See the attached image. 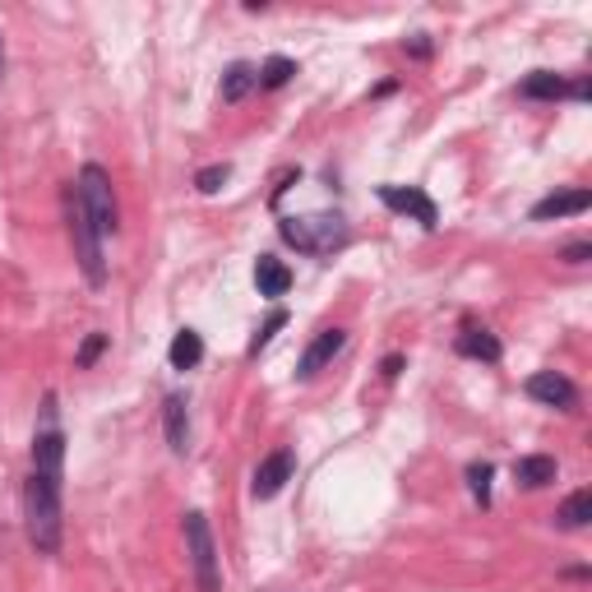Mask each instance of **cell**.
<instances>
[{
  "instance_id": "6da1fadb",
  "label": "cell",
  "mask_w": 592,
  "mask_h": 592,
  "mask_svg": "<svg viewBox=\"0 0 592 592\" xmlns=\"http://www.w3.org/2000/svg\"><path fill=\"white\" fill-rule=\"evenodd\" d=\"M60 481H65V431L56 422V393L42 403V426L33 435V472L24 487V518L29 541L42 556L60 551Z\"/></svg>"
},
{
  "instance_id": "7a4b0ae2",
  "label": "cell",
  "mask_w": 592,
  "mask_h": 592,
  "mask_svg": "<svg viewBox=\"0 0 592 592\" xmlns=\"http://www.w3.org/2000/svg\"><path fill=\"white\" fill-rule=\"evenodd\" d=\"M278 236L288 241V246H297V255L324 259V255H334L353 241V227H347L343 213H305V217H282Z\"/></svg>"
},
{
  "instance_id": "3957f363",
  "label": "cell",
  "mask_w": 592,
  "mask_h": 592,
  "mask_svg": "<svg viewBox=\"0 0 592 592\" xmlns=\"http://www.w3.org/2000/svg\"><path fill=\"white\" fill-rule=\"evenodd\" d=\"M65 217H70V236H75V259H79V269H83V278H89V288H102L107 282V255H102V232L93 227V217L83 213V204H79V194H75V186L65 190Z\"/></svg>"
},
{
  "instance_id": "277c9868",
  "label": "cell",
  "mask_w": 592,
  "mask_h": 592,
  "mask_svg": "<svg viewBox=\"0 0 592 592\" xmlns=\"http://www.w3.org/2000/svg\"><path fill=\"white\" fill-rule=\"evenodd\" d=\"M75 194H79V204L83 213L93 217V227L102 236H116V190H112V177L98 167V163H83L79 167V177H75Z\"/></svg>"
},
{
  "instance_id": "5b68a950",
  "label": "cell",
  "mask_w": 592,
  "mask_h": 592,
  "mask_svg": "<svg viewBox=\"0 0 592 592\" xmlns=\"http://www.w3.org/2000/svg\"><path fill=\"white\" fill-rule=\"evenodd\" d=\"M186 556L194 569V583L200 592H223V569H217V546H213V528L200 510L186 514Z\"/></svg>"
},
{
  "instance_id": "8992f818",
  "label": "cell",
  "mask_w": 592,
  "mask_h": 592,
  "mask_svg": "<svg viewBox=\"0 0 592 592\" xmlns=\"http://www.w3.org/2000/svg\"><path fill=\"white\" fill-rule=\"evenodd\" d=\"M380 204L393 209V213H403V217H412V223H422L426 232L440 223V209H435V200L422 186H380Z\"/></svg>"
},
{
  "instance_id": "52a82bcc",
  "label": "cell",
  "mask_w": 592,
  "mask_h": 592,
  "mask_svg": "<svg viewBox=\"0 0 592 592\" xmlns=\"http://www.w3.org/2000/svg\"><path fill=\"white\" fill-rule=\"evenodd\" d=\"M292 472H297V454H292V449H273L269 458H259L255 481H250L255 500H273V495L292 481Z\"/></svg>"
},
{
  "instance_id": "ba28073f",
  "label": "cell",
  "mask_w": 592,
  "mask_h": 592,
  "mask_svg": "<svg viewBox=\"0 0 592 592\" xmlns=\"http://www.w3.org/2000/svg\"><path fill=\"white\" fill-rule=\"evenodd\" d=\"M528 399L556 407V412H574L579 389H574V380H565L560 370H537V376H528Z\"/></svg>"
},
{
  "instance_id": "9c48e42d",
  "label": "cell",
  "mask_w": 592,
  "mask_h": 592,
  "mask_svg": "<svg viewBox=\"0 0 592 592\" xmlns=\"http://www.w3.org/2000/svg\"><path fill=\"white\" fill-rule=\"evenodd\" d=\"M343 343H347V334H343V328H320V334H315V343L305 347V353H301V361H297V376H301V380L320 376V370H324L328 361H334V357L343 353Z\"/></svg>"
},
{
  "instance_id": "30bf717a",
  "label": "cell",
  "mask_w": 592,
  "mask_h": 592,
  "mask_svg": "<svg viewBox=\"0 0 592 592\" xmlns=\"http://www.w3.org/2000/svg\"><path fill=\"white\" fill-rule=\"evenodd\" d=\"M592 209V190L574 186V190H556L546 200L533 204V223H551V217H574V213H588Z\"/></svg>"
},
{
  "instance_id": "8fae6325",
  "label": "cell",
  "mask_w": 592,
  "mask_h": 592,
  "mask_svg": "<svg viewBox=\"0 0 592 592\" xmlns=\"http://www.w3.org/2000/svg\"><path fill=\"white\" fill-rule=\"evenodd\" d=\"M163 431H167L171 454L190 449V403H186V393H167L163 399Z\"/></svg>"
},
{
  "instance_id": "7c38bea8",
  "label": "cell",
  "mask_w": 592,
  "mask_h": 592,
  "mask_svg": "<svg viewBox=\"0 0 592 592\" xmlns=\"http://www.w3.org/2000/svg\"><path fill=\"white\" fill-rule=\"evenodd\" d=\"M255 288H259V297H288V288H292V269L282 265V259H273V255H259L255 259Z\"/></svg>"
},
{
  "instance_id": "4fadbf2b",
  "label": "cell",
  "mask_w": 592,
  "mask_h": 592,
  "mask_svg": "<svg viewBox=\"0 0 592 592\" xmlns=\"http://www.w3.org/2000/svg\"><path fill=\"white\" fill-rule=\"evenodd\" d=\"M458 353L472 357V361H487V366H495V361L504 357V347H500V338L491 334V328H477V324H468L463 334H458Z\"/></svg>"
},
{
  "instance_id": "5bb4252c",
  "label": "cell",
  "mask_w": 592,
  "mask_h": 592,
  "mask_svg": "<svg viewBox=\"0 0 592 592\" xmlns=\"http://www.w3.org/2000/svg\"><path fill=\"white\" fill-rule=\"evenodd\" d=\"M514 477H518V487H528V491L551 487L556 481V458L551 454H523V458H514Z\"/></svg>"
},
{
  "instance_id": "9a60e30c",
  "label": "cell",
  "mask_w": 592,
  "mask_h": 592,
  "mask_svg": "<svg viewBox=\"0 0 592 592\" xmlns=\"http://www.w3.org/2000/svg\"><path fill=\"white\" fill-rule=\"evenodd\" d=\"M518 98H528V102H560V98H569V83L556 70H533L528 79L518 83Z\"/></svg>"
},
{
  "instance_id": "2e32d148",
  "label": "cell",
  "mask_w": 592,
  "mask_h": 592,
  "mask_svg": "<svg viewBox=\"0 0 592 592\" xmlns=\"http://www.w3.org/2000/svg\"><path fill=\"white\" fill-rule=\"evenodd\" d=\"M250 89H259V65L250 60H232L223 70V102H241Z\"/></svg>"
},
{
  "instance_id": "e0dca14e",
  "label": "cell",
  "mask_w": 592,
  "mask_h": 592,
  "mask_svg": "<svg viewBox=\"0 0 592 592\" xmlns=\"http://www.w3.org/2000/svg\"><path fill=\"white\" fill-rule=\"evenodd\" d=\"M167 361H171V370H194L204 361V338L194 334V328H181V334L171 338V347H167Z\"/></svg>"
},
{
  "instance_id": "ac0fdd59",
  "label": "cell",
  "mask_w": 592,
  "mask_h": 592,
  "mask_svg": "<svg viewBox=\"0 0 592 592\" xmlns=\"http://www.w3.org/2000/svg\"><path fill=\"white\" fill-rule=\"evenodd\" d=\"M588 518H592V491L583 487V491H574L569 495L560 510H556V523L565 533H579V528H588Z\"/></svg>"
},
{
  "instance_id": "d6986e66",
  "label": "cell",
  "mask_w": 592,
  "mask_h": 592,
  "mask_svg": "<svg viewBox=\"0 0 592 592\" xmlns=\"http://www.w3.org/2000/svg\"><path fill=\"white\" fill-rule=\"evenodd\" d=\"M297 75V60L292 56H269L265 65H259V89H282Z\"/></svg>"
},
{
  "instance_id": "ffe728a7",
  "label": "cell",
  "mask_w": 592,
  "mask_h": 592,
  "mask_svg": "<svg viewBox=\"0 0 592 592\" xmlns=\"http://www.w3.org/2000/svg\"><path fill=\"white\" fill-rule=\"evenodd\" d=\"M491 477H495L491 463H468V491H472V500L481 504V510L491 504Z\"/></svg>"
},
{
  "instance_id": "44dd1931",
  "label": "cell",
  "mask_w": 592,
  "mask_h": 592,
  "mask_svg": "<svg viewBox=\"0 0 592 592\" xmlns=\"http://www.w3.org/2000/svg\"><path fill=\"white\" fill-rule=\"evenodd\" d=\"M282 324H288V311H273V315H269L265 324L255 328V338H250V347H246V353H250V357H259V353H265V347L273 343V334H278Z\"/></svg>"
},
{
  "instance_id": "7402d4cb",
  "label": "cell",
  "mask_w": 592,
  "mask_h": 592,
  "mask_svg": "<svg viewBox=\"0 0 592 592\" xmlns=\"http://www.w3.org/2000/svg\"><path fill=\"white\" fill-rule=\"evenodd\" d=\"M227 181H232V167H227V163H213V167H204L200 177H194V186H200L204 194H217Z\"/></svg>"
},
{
  "instance_id": "603a6c76",
  "label": "cell",
  "mask_w": 592,
  "mask_h": 592,
  "mask_svg": "<svg viewBox=\"0 0 592 592\" xmlns=\"http://www.w3.org/2000/svg\"><path fill=\"white\" fill-rule=\"evenodd\" d=\"M102 347H107V334H89V338H83V347H79L75 366H79V370H89V366L102 357Z\"/></svg>"
},
{
  "instance_id": "cb8c5ba5",
  "label": "cell",
  "mask_w": 592,
  "mask_h": 592,
  "mask_svg": "<svg viewBox=\"0 0 592 592\" xmlns=\"http://www.w3.org/2000/svg\"><path fill=\"white\" fill-rule=\"evenodd\" d=\"M588 255H592V246H588V241H574V246H565V259H569V265H583Z\"/></svg>"
},
{
  "instance_id": "d4e9b609",
  "label": "cell",
  "mask_w": 592,
  "mask_h": 592,
  "mask_svg": "<svg viewBox=\"0 0 592 592\" xmlns=\"http://www.w3.org/2000/svg\"><path fill=\"white\" fill-rule=\"evenodd\" d=\"M399 370H403V357H399V353H393V357H384V366H380V376H384V380H393V376H399Z\"/></svg>"
},
{
  "instance_id": "484cf974",
  "label": "cell",
  "mask_w": 592,
  "mask_h": 592,
  "mask_svg": "<svg viewBox=\"0 0 592 592\" xmlns=\"http://www.w3.org/2000/svg\"><path fill=\"white\" fill-rule=\"evenodd\" d=\"M407 47H412V56H422V60L431 56V42H426V33H416V37L407 42Z\"/></svg>"
},
{
  "instance_id": "4316f807",
  "label": "cell",
  "mask_w": 592,
  "mask_h": 592,
  "mask_svg": "<svg viewBox=\"0 0 592 592\" xmlns=\"http://www.w3.org/2000/svg\"><path fill=\"white\" fill-rule=\"evenodd\" d=\"M0 79H5V37H0Z\"/></svg>"
}]
</instances>
